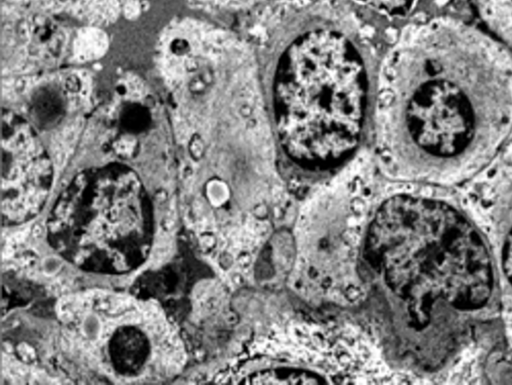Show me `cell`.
<instances>
[{"label":"cell","mask_w":512,"mask_h":385,"mask_svg":"<svg viewBox=\"0 0 512 385\" xmlns=\"http://www.w3.org/2000/svg\"><path fill=\"white\" fill-rule=\"evenodd\" d=\"M488 240L499 275L502 297L512 304V157L500 167L488 192Z\"/></svg>","instance_id":"cell-4"},{"label":"cell","mask_w":512,"mask_h":385,"mask_svg":"<svg viewBox=\"0 0 512 385\" xmlns=\"http://www.w3.org/2000/svg\"><path fill=\"white\" fill-rule=\"evenodd\" d=\"M43 231H44V230H43L42 225H40V224H36V225L33 227L32 234H33V236H34V237L39 238V237H41V236H42Z\"/></svg>","instance_id":"cell-10"},{"label":"cell","mask_w":512,"mask_h":385,"mask_svg":"<svg viewBox=\"0 0 512 385\" xmlns=\"http://www.w3.org/2000/svg\"><path fill=\"white\" fill-rule=\"evenodd\" d=\"M470 27L438 19L397 59L388 106L409 175L444 183L484 166L512 117V68Z\"/></svg>","instance_id":"cell-2"},{"label":"cell","mask_w":512,"mask_h":385,"mask_svg":"<svg viewBox=\"0 0 512 385\" xmlns=\"http://www.w3.org/2000/svg\"><path fill=\"white\" fill-rule=\"evenodd\" d=\"M172 360L175 364L180 365L185 362V354L182 351H178L173 355Z\"/></svg>","instance_id":"cell-8"},{"label":"cell","mask_w":512,"mask_h":385,"mask_svg":"<svg viewBox=\"0 0 512 385\" xmlns=\"http://www.w3.org/2000/svg\"><path fill=\"white\" fill-rule=\"evenodd\" d=\"M486 375L492 383H512V358L493 357L487 363Z\"/></svg>","instance_id":"cell-6"},{"label":"cell","mask_w":512,"mask_h":385,"mask_svg":"<svg viewBox=\"0 0 512 385\" xmlns=\"http://www.w3.org/2000/svg\"><path fill=\"white\" fill-rule=\"evenodd\" d=\"M369 231L384 279L396 361L420 375L450 369L503 302L487 238L455 204L397 195Z\"/></svg>","instance_id":"cell-1"},{"label":"cell","mask_w":512,"mask_h":385,"mask_svg":"<svg viewBox=\"0 0 512 385\" xmlns=\"http://www.w3.org/2000/svg\"><path fill=\"white\" fill-rule=\"evenodd\" d=\"M363 11L379 19H401L407 17L418 0H351Z\"/></svg>","instance_id":"cell-5"},{"label":"cell","mask_w":512,"mask_h":385,"mask_svg":"<svg viewBox=\"0 0 512 385\" xmlns=\"http://www.w3.org/2000/svg\"><path fill=\"white\" fill-rule=\"evenodd\" d=\"M263 50L262 89L281 165L307 180L332 175L374 127L379 61L356 30L322 15L291 20Z\"/></svg>","instance_id":"cell-3"},{"label":"cell","mask_w":512,"mask_h":385,"mask_svg":"<svg viewBox=\"0 0 512 385\" xmlns=\"http://www.w3.org/2000/svg\"><path fill=\"white\" fill-rule=\"evenodd\" d=\"M114 325L112 323H106L102 329V336L108 337L113 331Z\"/></svg>","instance_id":"cell-9"},{"label":"cell","mask_w":512,"mask_h":385,"mask_svg":"<svg viewBox=\"0 0 512 385\" xmlns=\"http://www.w3.org/2000/svg\"><path fill=\"white\" fill-rule=\"evenodd\" d=\"M60 317L63 321H70L72 319V314L69 311H62Z\"/></svg>","instance_id":"cell-11"},{"label":"cell","mask_w":512,"mask_h":385,"mask_svg":"<svg viewBox=\"0 0 512 385\" xmlns=\"http://www.w3.org/2000/svg\"><path fill=\"white\" fill-rule=\"evenodd\" d=\"M19 351H20V354L22 355V357L25 359H30L34 355L33 350L25 344H22L19 347Z\"/></svg>","instance_id":"cell-7"}]
</instances>
